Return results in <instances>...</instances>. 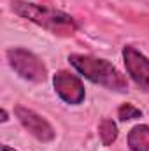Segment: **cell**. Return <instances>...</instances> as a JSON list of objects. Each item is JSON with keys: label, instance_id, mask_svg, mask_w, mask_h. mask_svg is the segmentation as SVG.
<instances>
[{"label": "cell", "instance_id": "cell-1", "mask_svg": "<svg viewBox=\"0 0 149 151\" xmlns=\"http://www.w3.org/2000/svg\"><path fill=\"white\" fill-rule=\"evenodd\" d=\"M11 9L18 16L30 19L32 23H35L53 34H58V35H72L77 30V23L70 14L62 12L53 7L39 5V4L25 2V0H14L11 4Z\"/></svg>", "mask_w": 149, "mask_h": 151}, {"label": "cell", "instance_id": "cell-2", "mask_svg": "<svg viewBox=\"0 0 149 151\" xmlns=\"http://www.w3.org/2000/svg\"><path fill=\"white\" fill-rule=\"evenodd\" d=\"M69 62L79 74L90 79L91 83L102 84L112 91H126L128 90L126 77L107 60L95 58L90 55H70Z\"/></svg>", "mask_w": 149, "mask_h": 151}, {"label": "cell", "instance_id": "cell-3", "mask_svg": "<svg viewBox=\"0 0 149 151\" xmlns=\"http://www.w3.org/2000/svg\"><path fill=\"white\" fill-rule=\"evenodd\" d=\"M7 60L9 65L27 81L42 83L47 77V69L42 60L25 47H11L7 51Z\"/></svg>", "mask_w": 149, "mask_h": 151}, {"label": "cell", "instance_id": "cell-4", "mask_svg": "<svg viewBox=\"0 0 149 151\" xmlns=\"http://www.w3.org/2000/svg\"><path fill=\"white\" fill-rule=\"evenodd\" d=\"M123 60L126 65V72L133 79V83L142 91L149 93V58L133 46H126L123 49Z\"/></svg>", "mask_w": 149, "mask_h": 151}, {"label": "cell", "instance_id": "cell-5", "mask_svg": "<svg viewBox=\"0 0 149 151\" xmlns=\"http://www.w3.org/2000/svg\"><path fill=\"white\" fill-rule=\"evenodd\" d=\"M53 84H54V91L58 93V97L67 104L77 106L86 97V91H84V86H82L81 79L77 76L70 74V72L62 70V72L54 74Z\"/></svg>", "mask_w": 149, "mask_h": 151}, {"label": "cell", "instance_id": "cell-6", "mask_svg": "<svg viewBox=\"0 0 149 151\" xmlns=\"http://www.w3.org/2000/svg\"><path fill=\"white\" fill-rule=\"evenodd\" d=\"M14 114H16V118L19 119V123H21L34 137H37L39 141L49 142V141L54 139V130H53V127L49 125V121L44 119V118H42L40 114H37L35 111L27 109V107H23V106H18V107L14 109Z\"/></svg>", "mask_w": 149, "mask_h": 151}, {"label": "cell", "instance_id": "cell-7", "mask_svg": "<svg viewBox=\"0 0 149 151\" xmlns=\"http://www.w3.org/2000/svg\"><path fill=\"white\" fill-rule=\"evenodd\" d=\"M128 148L132 151H149V125H137L130 130Z\"/></svg>", "mask_w": 149, "mask_h": 151}, {"label": "cell", "instance_id": "cell-8", "mask_svg": "<svg viewBox=\"0 0 149 151\" xmlns=\"http://www.w3.org/2000/svg\"><path fill=\"white\" fill-rule=\"evenodd\" d=\"M100 137H102V142L105 144V146H109L112 144L114 141H116V137H117V128H116V123L112 121V119H104L102 123H100Z\"/></svg>", "mask_w": 149, "mask_h": 151}, {"label": "cell", "instance_id": "cell-9", "mask_svg": "<svg viewBox=\"0 0 149 151\" xmlns=\"http://www.w3.org/2000/svg\"><path fill=\"white\" fill-rule=\"evenodd\" d=\"M140 116H142L140 109H137V107L132 106V104H123V106L117 109V118H119L121 121L133 119V118H140Z\"/></svg>", "mask_w": 149, "mask_h": 151}, {"label": "cell", "instance_id": "cell-10", "mask_svg": "<svg viewBox=\"0 0 149 151\" xmlns=\"http://www.w3.org/2000/svg\"><path fill=\"white\" fill-rule=\"evenodd\" d=\"M9 118H7V111L5 109H2V121H7Z\"/></svg>", "mask_w": 149, "mask_h": 151}, {"label": "cell", "instance_id": "cell-11", "mask_svg": "<svg viewBox=\"0 0 149 151\" xmlns=\"http://www.w3.org/2000/svg\"><path fill=\"white\" fill-rule=\"evenodd\" d=\"M2 151H14L12 148H9V146H2Z\"/></svg>", "mask_w": 149, "mask_h": 151}]
</instances>
